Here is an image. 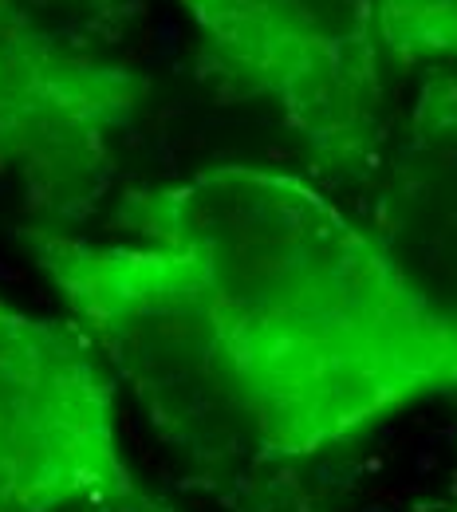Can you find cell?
<instances>
[{
  "mask_svg": "<svg viewBox=\"0 0 457 512\" xmlns=\"http://www.w3.org/2000/svg\"><path fill=\"white\" fill-rule=\"evenodd\" d=\"M131 493L99 355L0 296V512H79Z\"/></svg>",
  "mask_w": 457,
  "mask_h": 512,
  "instance_id": "cell-4",
  "label": "cell"
},
{
  "mask_svg": "<svg viewBox=\"0 0 457 512\" xmlns=\"http://www.w3.org/2000/svg\"><path fill=\"white\" fill-rule=\"evenodd\" d=\"M79 512H174L170 505L146 497V493H131V497H119V501H103V505H91V509Z\"/></svg>",
  "mask_w": 457,
  "mask_h": 512,
  "instance_id": "cell-7",
  "label": "cell"
},
{
  "mask_svg": "<svg viewBox=\"0 0 457 512\" xmlns=\"http://www.w3.org/2000/svg\"><path fill=\"white\" fill-rule=\"evenodd\" d=\"M383 40L394 67L457 75V0H383Z\"/></svg>",
  "mask_w": 457,
  "mask_h": 512,
  "instance_id": "cell-6",
  "label": "cell"
},
{
  "mask_svg": "<svg viewBox=\"0 0 457 512\" xmlns=\"http://www.w3.org/2000/svg\"><path fill=\"white\" fill-rule=\"evenodd\" d=\"M217 75L316 166L367 178L387 115L383 0H178Z\"/></svg>",
  "mask_w": 457,
  "mask_h": 512,
  "instance_id": "cell-3",
  "label": "cell"
},
{
  "mask_svg": "<svg viewBox=\"0 0 457 512\" xmlns=\"http://www.w3.org/2000/svg\"><path fill=\"white\" fill-rule=\"evenodd\" d=\"M119 225L178 260L229 461L312 457L457 386V327L300 174L209 166L127 193Z\"/></svg>",
  "mask_w": 457,
  "mask_h": 512,
  "instance_id": "cell-1",
  "label": "cell"
},
{
  "mask_svg": "<svg viewBox=\"0 0 457 512\" xmlns=\"http://www.w3.org/2000/svg\"><path fill=\"white\" fill-rule=\"evenodd\" d=\"M363 182V229L410 292L457 327V75L418 71Z\"/></svg>",
  "mask_w": 457,
  "mask_h": 512,
  "instance_id": "cell-5",
  "label": "cell"
},
{
  "mask_svg": "<svg viewBox=\"0 0 457 512\" xmlns=\"http://www.w3.org/2000/svg\"><path fill=\"white\" fill-rule=\"evenodd\" d=\"M146 0H0V174L52 213L107 182L146 99Z\"/></svg>",
  "mask_w": 457,
  "mask_h": 512,
  "instance_id": "cell-2",
  "label": "cell"
}]
</instances>
